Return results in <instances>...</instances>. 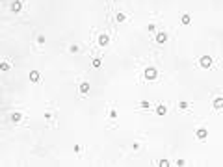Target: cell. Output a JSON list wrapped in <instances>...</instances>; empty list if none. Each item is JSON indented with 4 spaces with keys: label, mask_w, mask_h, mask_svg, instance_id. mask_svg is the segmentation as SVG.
I'll return each mask as SVG.
<instances>
[{
    "label": "cell",
    "mask_w": 223,
    "mask_h": 167,
    "mask_svg": "<svg viewBox=\"0 0 223 167\" xmlns=\"http://www.w3.org/2000/svg\"><path fill=\"white\" fill-rule=\"evenodd\" d=\"M101 65H102V60L101 58H93V67H95V69H99Z\"/></svg>",
    "instance_id": "cell-18"
},
{
    "label": "cell",
    "mask_w": 223,
    "mask_h": 167,
    "mask_svg": "<svg viewBox=\"0 0 223 167\" xmlns=\"http://www.w3.org/2000/svg\"><path fill=\"white\" fill-rule=\"evenodd\" d=\"M125 20H126V15L121 13V11H117V13H115V22H125Z\"/></svg>",
    "instance_id": "cell-13"
},
{
    "label": "cell",
    "mask_w": 223,
    "mask_h": 167,
    "mask_svg": "<svg viewBox=\"0 0 223 167\" xmlns=\"http://www.w3.org/2000/svg\"><path fill=\"white\" fill-rule=\"evenodd\" d=\"M175 163H177L178 167H182V165H186V160H184V158H178V160H177Z\"/></svg>",
    "instance_id": "cell-24"
},
{
    "label": "cell",
    "mask_w": 223,
    "mask_h": 167,
    "mask_svg": "<svg viewBox=\"0 0 223 167\" xmlns=\"http://www.w3.org/2000/svg\"><path fill=\"white\" fill-rule=\"evenodd\" d=\"M167 39H169V36H167V32H164V30H160L156 33V43L158 45H166L167 43Z\"/></svg>",
    "instance_id": "cell-5"
},
{
    "label": "cell",
    "mask_w": 223,
    "mask_h": 167,
    "mask_svg": "<svg viewBox=\"0 0 223 167\" xmlns=\"http://www.w3.org/2000/svg\"><path fill=\"white\" fill-rule=\"evenodd\" d=\"M39 80H41V73H39V71H36V69H34V71H30V82L37 84Z\"/></svg>",
    "instance_id": "cell-8"
},
{
    "label": "cell",
    "mask_w": 223,
    "mask_h": 167,
    "mask_svg": "<svg viewBox=\"0 0 223 167\" xmlns=\"http://www.w3.org/2000/svg\"><path fill=\"white\" fill-rule=\"evenodd\" d=\"M37 45H45V36H37Z\"/></svg>",
    "instance_id": "cell-22"
},
{
    "label": "cell",
    "mask_w": 223,
    "mask_h": 167,
    "mask_svg": "<svg viewBox=\"0 0 223 167\" xmlns=\"http://www.w3.org/2000/svg\"><path fill=\"white\" fill-rule=\"evenodd\" d=\"M178 108H180V110H188V108H190V102H188V100H180V102H178Z\"/></svg>",
    "instance_id": "cell-16"
},
{
    "label": "cell",
    "mask_w": 223,
    "mask_h": 167,
    "mask_svg": "<svg viewBox=\"0 0 223 167\" xmlns=\"http://www.w3.org/2000/svg\"><path fill=\"white\" fill-rule=\"evenodd\" d=\"M166 113H167V106H166V104H158V106H156V115L164 117Z\"/></svg>",
    "instance_id": "cell-10"
},
{
    "label": "cell",
    "mask_w": 223,
    "mask_h": 167,
    "mask_svg": "<svg viewBox=\"0 0 223 167\" xmlns=\"http://www.w3.org/2000/svg\"><path fill=\"white\" fill-rule=\"evenodd\" d=\"M113 2H119V0H113Z\"/></svg>",
    "instance_id": "cell-26"
},
{
    "label": "cell",
    "mask_w": 223,
    "mask_h": 167,
    "mask_svg": "<svg viewBox=\"0 0 223 167\" xmlns=\"http://www.w3.org/2000/svg\"><path fill=\"white\" fill-rule=\"evenodd\" d=\"M97 45H99V47H108V45H110V36H108V33H99Z\"/></svg>",
    "instance_id": "cell-3"
},
{
    "label": "cell",
    "mask_w": 223,
    "mask_h": 167,
    "mask_svg": "<svg viewBox=\"0 0 223 167\" xmlns=\"http://www.w3.org/2000/svg\"><path fill=\"white\" fill-rule=\"evenodd\" d=\"M147 30H149V32H156V24H154V22H149V24H147Z\"/></svg>",
    "instance_id": "cell-21"
},
{
    "label": "cell",
    "mask_w": 223,
    "mask_h": 167,
    "mask_svg": "<svg viewBox=\"0 0 223 167\" xmlns=\"http://www.w3.org/2000/svg\"><path fill=\"white\" fill-rule=\"evenodd\" d=\"M195 138H197L199 141H205V139L208 138V130H206L205 126H201V128H197V130H195Z\"/></svg>",
    "instance_id": "cell-4"
},
{
    "label": "cell",
    "mask_w": 223,
    "mask_h": 167,
    "mask_svg": "<svg viewBox=\"0 0 223 167\" xmlns=\"http://www.w3.org/2000/svg\"><path fill=\"white\" fill-rule=\"evenodd\" d=\"M180 22H182L184 26H188L190 22H192V15H190V13H182V17H180Z\"/></svg>",
    "instance_id": "cell-12"
},
{
    "label": "cell",
    "mask_w": 223,
    "mask_h": 167,
    "mask_svg": "<svg viewBox=\"0 0 223 167\" xmlns=\"http://www.w3.org/2000/svg\"><path fill=\"white\" fill-rule=\"evenodd\" d=\"M52 115H54V113H52L50 110H47V111H45V119H47V121H50V119H52Z\"/></svg>",
    "instance_id": "cell-23"
},
{
    "label": "cell",
    "mask_w": 223,
    "mask_h": 167,
    "mask_svg": "<svg viewBox=\"0 0 223 167\" xmlns=\"http://www.w3.org/2000/svg\"><path fill=\"white\" fill-rule=\"evenodd\" d=\"M69 52H71V54H76V52H80V47H78V45H71V47H69Z\"/></svg>",
    "instance_id": "cell-17"
},
{
    "label": "cell",
    "mask_w": 223,
    "mask_h": 167,
    "mask_svg": "<svg viewBox=\"0 0 223 167\" xmlns=\"http://www.w3.org/2000/svg\"><path fill=\"white\" fill-rule=\"evenodd\" d=\"M82 149H84V147H82L80 143H78V145H74V152H76V154H80V152H82Z\"/></svg>",
    "instance_id": "cell-25"
},
{
    "label": "cell",
    "mask_w": 223,
    "mask_h": 167,
    "mask_svg": "<svg viewBox=\"0 0 223 167\" xmlns=\"http://www.w3.org/2000/svg\"><path fill=\"white\" fill-rule=\"evenodd\" d=\"M9 9H11L15 15H17V13H20V9H23V0H13L11 6H9Z\"/></svg>",
    "instance_id": "cell-6"
},
{
    "label": "cell",
    "mask_w": 223,
    "mask_h": 167,
    "mask_svg": "<svg viewBox=\"0 0 223 167\" xmlns=\"http://www.w3.org/2000/svg\"><path fill=\"white\" fill-rule=\"evenodd\" d=\"M212 63H214V60H212V56H208V54H205V56L199 58V65L203 67V69H210Z\"/></svg>",
    "instance_id": "cell-2"
},
{
    "label": "cell",
    "mask_w": 223,
    "mask_h": 167,
    "mask_svg": "<svg viewBox=\"0 0 223 167\" xmlns=\"http://www.w3.org/2000/svg\"><path fill=\"white\" fill-rule=\"evenodd\" d=\"M143 76H145V80L153 82V80H156V78H158V71L154 69V67H147V69L143 71Z\"/></svg>",
    "instance_id": "cell-1"
},
{
    "label": "cell",
    "mask_w": 223,
    "mask_h": 167,
    "mask_svg": "<svg viewBox=\"0 0 223 167\" xmlns=\"http://www.w3.org/2000/svg\"><path fill=\"white\" fill-rule=\"evenodd\" d=\"M212 106H214V110H223V97H218V98H214V102H212Z\"/></svg>",
    "instance_id": "cell-11"
},
{
    "label": "cell",
    "mask_w": 223,
    "mask_h": 167,
    "mask_svg": "<svg viewBox=\"0 0 223 167\" xmlns=\"http://www.w3.org/2000/svg\"><path fill=\"white\" fill-rule=\"evenodd\" d=\"M140 108H141V110H151V102H149V100H141V102H140Z\"/></svg>",
    "instance_id": "cell-15"
},
{
    "label": "cell",
    "mask_w": 223,
    "mask_h": 167,
    "mask_svg": "<svg viewBox=\"0 0 223 167\" xmlns=\"http://www.w3.org/2000/svg\"><path fill=\"white\" fill-rule=\"evenodd\" d=\"M9 67H11V65H9V61H2V63H0V71H2V73H8Z\"/></svg>",
    "instance_id": "cell-14"
},
{
    "label": "cell",
    "mask_w": 223,
    "mask_h": 167,
    "mask_svg": "<svg viewBox=\"0 0 223 167\" xmlns=\"http://www.w3.org/2000/svg\"><path fill=\"white\" fill-rule=\"evenodd\" d=\"M108 117L115 121V119H117V110H113V108H112V110H110V113H108Z\"/></svg>",
    "instance_id": "cell-19"
},
{
    "label": "cell",
    "mask_w": 223,
    "mask_h": 167,
    "mask_svg": "<svg viewBox=\"0 0 223 167\" xmlns=\"http://www.w3.org/2000/svg\"><path fill=\"white\" fill-rule=\"evenodd\" d=\"M158 165H160V167H169V165H171V163H169V160H160V162H158Z\"/></svg>",
    "instance_id": "cell-20"
},
{
    "label": "cell",
    "mask_w": 223,
    "mask_h": 167,
    "mask_svg": "<svg viewBox=\"0 0 223 167\" xmlns=\"http://www.w3.org/2000/svg\"><path fill=\"white\" fill-rule=\"evenodd\" d=\"M78 91H80V95L86 97V95L89 93V82H82V84L78 85Z\"/></svg>",
    "instance_id": "cell-7"
},
{
    "label": "cell",
    "mask_w": 223,
    "mask_h": 167,
    "mask_svg": "<svg viewBox=\"0 0 223 167\" xmlns=\"http://www.w3.org/2000/svg\"><path fill=\"white\" fill-rule=\"evenodd\" d=\"M9 119H11V122H15V125H17V122L23 121V113H20V111H13V113L9 115Z\"/></svg>",
    "instance_id": "cell-9"
}]
</instances>
